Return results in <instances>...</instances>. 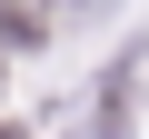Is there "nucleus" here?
<instances>
[{
  "mask_svg": "<svg viewBox=\"0 0 149 139\" xmlns=\"http://www.w3.org/2000/svg\"><path fill=\"white\" fill-rule=\"evenodd\" d=\"M0 30H10V50H40L50 40V0H0Z\"/></svg>",
  "mask_w": 149,
  "mask_h": 139,
  "instance_id": "obj_1",
  "label": "nucleus"
}]
</instances>
